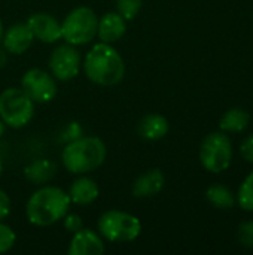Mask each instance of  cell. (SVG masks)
<instances>
[{"label": "cell", "instance_id": "obj_1", "mask_svg": "<svg viewBox=\"0 0 253 255\" xmlns=\"http://www.w3.org/2000/svg\"><path fill=\"white\" fill-rule=\"evenodd\" d=\"M70 197L54 185L37 188L25 205L27 220L37 227H48L63 220L70 209Z\"/></svg>", "mask_w": 253, "mask_h": 255}, {"label": "cell", "instance_id": "obj_2", "mask_svg": "<svg viewBox=\"0 0 253 255\" xmlns=\"http://www.w3.org/2000/svg\"><path fill=\"white\" fill-rule=\"evenodd\" d=\"M84 72L91 82L101 87H112L122 81L125 64L121 54L110 43L98 42L85 55Z\"/></svg>", "mask_w": 253, "mask_h": 255}, {"label": "cell", "instance_id": "obj_3", "mask_svg": "<svg viewBox=\"0 0 253 255\" xmlns=\"http://www.w3.org/2000/svg\"><path fill=\"white\" fill-rule=\"evenodd\" d=\"M106 154V145L100 137L79 136L64 146L61 161L67 172L73 175H85L98 169L104 163Z\"/></svg>", "mask_w": 253, "mask_h": 255}, {"label": "cell", "instance_id": "obj_4", "mask_svg": "<svg viewBox=\"0 0 253 255\" xmlns=\"http://www.w3.org/2000/svg\"><path fill=\"white\" fill-rule=\"evenodd\" d=\"M97 230L100 236L106 241L122 244L131 242L139 238L142 232V223L133 214L112 209L100 215L97 221Z\"/></svg>", "mask_w": 253, "mask_h": 255}, {"label": "cell", "instance_id": "obj_5", "mask_svg": "<svg viewBox=\"0 0 253 255\" xmlns=\"http://www.w3.org/2000/svg\"><path fill=\"white\" fill-rule=\"evenodd\" d=\"M98 18L88 6H79L70 10L61 22V37L75 46L86 45L97 36Z\"/></svg>", "mask_w": 253, "mask_h": 255}, {"label": "cell", "instance_id": "obj_6", "mask_svg": "<svg viewBox=\"0 0 253 255\" xmlns=\"http://www.w3.org/2000/svg\"><path fill=\"white\" fill-rule=\"evenodd\" d=\"M34 115V102L22 88H6L0 94V118L12 128L25 127Z\"/></svg>", "mask_w": 253, "mask_h": 255}, {"label": "cell", "instance_id": "obj_7", "mask_svg": "<svg viewBox=\"0 0 253 255\" xmlns=\"http://www.w3.org/2000/svg\"><path fill=\"white\" fill-rule=\"evenodd\" d=\"M233 160V143L224 131H215L204 137L200 148V161L212 173L224 172Z\"/></svg>", "mask_w": 253, "mask_h": 255}, {"label": "cell", "instance_id": "obj_8", "mask_svg": "<svg viewBox=\"0 0 253 255\" xmlns=\"http://www.w3.org/2000/svg\"><path fill=\"white\" fill-rule=\"evenodd\" d=\"M48 66H49L51 75L55 79L61 82L70 81L79 75V70L82 66L81 54L75 45H70L66 42L64 45H58L52 51Z\"/></svg>", "mask_w": 253, "mask_h": 255}, {"label": "cell", "instance_id": "obj_9", "mask_svg": "<svg viewBox=\"0 0 253 255\" xmlns=\"http://www.w3.org/2000/svg\"><path fill=\"white\" fill-rule=\"evenodd\" d=\"M21 88L34 103H49L57 96V81L51 72L30 69L21 78Z\"/></svg>", "mask_w": 253, "mask_h": 255}, {"label": "cell", "instance_id": "obj_10", "mask_svg": "<svg viewBox=\"0 0 253 255\" xmlns=\"http://www.w3.org/2000/svg\"><path fill=\"white\" fill-rule=\"evenodd\" d=\"M27 24L34 39L43 43H55L61 39V22L49 13H33L27 19Z\"/></svg>", "mask_w": 253, "mask_h": 255}, {"label": "cell", "instance_id": "obj_11", "mask_svg": "<svg viewBox=\"0 0 253 255\" xmlns=\"http://www.w3.org/2000/svg\"><path fill=\"white\" fill-rule=\"evenodd\" d=\"M34 36L27 22H16L10 25L6 31H3L1 43L6 52L21 55L24 54L33 43Z\"/></svg>", "mask_w": 253, "mask_h": 255}, {"label": "cell", "instance_id": "obj_12", "mask_svg": "<svg viewBox=\"0 0 253 255\" xmlns=\"http://www.w3.org/2000/svg\"><path fill=\"white\" fill-rule=\"evenodd\" d=\"M104 242L98 233L91 229H81L73 233L69 244V255H101L104 253Z\"/></svg>", "mask_w": 253, "mask_h": 255}, {"label": "cell", "instance_id": "obj_13", "mask_svg": "<svg viewBox=\"0 0 253 255\" xmlns=\"http://www.w3.org/2000/svg\"><path fill=\"white\" fill-rule=\"evenodd\" d=\"M127 31V19H124L118 12H107L98 18L97 37L104 43H115Z\"/></svg>", "mask_w": 253, "mask_h": 255}, {"label": "cell", "instance_id": "obj_14", "mask_svg": "<svg viewBox=\"0 0 253 255\" xmlns=\"http://www.w3.org/2000/svg\"><path fill=\"white\" fill-rule=\"evenodd\" d=\"M166 178L160 169H151L142 173L133 184V196L137 199H148L157 196L164 187Z\"/></svg>", "mask_w": 253, "mask_h": 255}, {"label": "cell", "instance_id": "obj_15", "mask_svg": "<svg viewBox=\"0 0 253 255\" xmlns=\"http://www.w3.org/2000/svg\"><path fill=\"white\" fill-rule=\"evenodd\" d=\"M169 121L164 115L148 114L139 123V134L145 140H160L169 133Z\"/></svg>", "mask_w": 253, "mask_h": 255}, {"label": "cell", "instance_id": "obj_16", "mask_svg": "<svg viewBox=\"0 0 253 255\" xmlns=\"http://www.w3.org/2000/svg\"><path fill=\"white\" fill-rule=\"evenodd\" d=\"M67 194H69L72 203L84 206V205H89L94 200H97L100 190H98V185L94 179L82 176V178H78L72 184Z\"/></svg>", "mask_w": 253, "mask_h": 255}, {"label": "cell", "instance_id": "obj_17", "mask_svg": "<svg viewBox=\"0 0 253 255\" xmlns=\"http://www.w3.org/2000/svg\"><path fill=\"white\" fill-rule=\"evenodd\" d=\"M249 121H251V115L245 109L233 108L222 115L219 121V127L224 133H240L248 128Z\"/></svg>", "mask_w": 253, "mask_h": 255}, {"label": "cell", "instance_id": "obj_18", "mask_svg": "<svg viewBox=\"0 0 253 255\" xmlns=\"http://www.w3.org/2000/svg\"><path fill=\"white\" fill-rule=\"evenodd\" d=\"M57 172V166L49 161V160H36L31 164H28L24 169V175L25 178L33 182V184H45L48 182Z\"/></svg>", "mask_w": 253, "mask_h": 255}, {"label": "cell", "instance_id": "obj_19", "mask_svg": "<svg viewBox=\"0 0 253 255\" xmlns=\"http://www.w3.org/2000/svg\"><path fill=\"white\" fill-rule=\"evenodd\" d=\"M206 197L218 209H230L236 203V199H234V194L231 193V190L222 184L210 185L206 191Z\"/></svg>", "mask_w": 253, "mask_h": 255}, {"label": "cell", "instance_id": "obj_20", "mask_svg": "<svg viewBox=\"0 0 253 255\" xmlns=\"http://www.w3.org/2000/svg\"><path fill=\"white\" fill-rule=\"evenodd\" d=\"M237 203L243 211L253 212V172L246 176L243 184L239 188Z\"/></svg>", "mask_w": 253, "mask_h": 255}, {"label": "cell", "instance_id": "obj_21", "mask_svg": "<svg viewBox=\"0 0 253 255\" xmlns=\"http://www.w3.org/2000/svg\"><path fill=\"white\" fill-rule=\"evenodd\" d=\"M116 12L127 21L134 19L142 9L143 0H115Z\"/></svg>", "mask_w": 253, "mask_h": 255}, {"label": "cell", "instance_id": "obj_22", "mask_svg": "<svg viewBox=\"0 0 253 255\" xmlns=\"http://www.w3.org/2000/svg\"><path fill=\"white\" fill-rule=\"evenodd\" d=\"M15 241H16L15 232L9 226L0 221V254L10 251L15 245Z\"/></svg>", "mask_w": 253, "mask_h": 255}, {"label": "cell", "instance_id": "obj_23", "mask_svg": "<svg viewBox=\"0 0 253 255\" xmlns=\"http://www.w3.org/2000/svg\"><path fill=\"white\" fill-rule=\"evenodd\" d=\"M237 239L245 248H253V221H245L239 226Z\"/></svg>", "mask_w": 253, "mask_h": 255}, {"label": "cell", "instance_id": "obj_24", "mask_svg": "<svg viewBox=\"0 0 253 255\" xmlns=\"http://www.w3.org/2000/svg\"><path fill=\"white\" fill-rule=\"evenodd\" d=\"M64 227L67 232H70L72 235L79 232L81 229H84V223H82V218L78 215V214H70V215H66L64 217Z\"/></svg>", "mask_w": 253, "mask_h": 255}, {"label": "cell", "instance_id": "obj_25", "mask_svg": "<svg viewBox=\"0 0 253 255\" xmlns=\"http://www.w3.org/2000/svg\"><path fill=\"white\" fill-rule=\"evenodd\" d=\"M240 154L246 161L253 163V134L243 140V143L240 145Z\"/></svg>", "mask_w": 253, "mask_h": 255}, {"label": "cell", "instance_id": "obj_26", "mask_svg": "<svg viewBox=\"0 0 253 255\" xmlns=\"http://www.w3.org/2000/svg\"><path fill=\"white\" fill-rule=\"evenodd\" d=\"M9 212H10V199L3 190H0V221H3L9 215Z\"/></svg>", "mask_w": 253, "mask_h": 255}, {"label": "cell", "instance_id": "obj_27", "mask_svg": "<svg viewBox=\"0 0 253 255\" xmlns=\"http://www.w3.org/2000/svg\"><path fill=\"white\" fill-rule=\"evenodd\" d=\"M4 127H6V124L1 121V118H0V137L3 136V133H4Z\"/></svg>", "mask_w": 253, "mask_h": 255}, {"label": "cell", "instance_id": "obj_28", "mask_svg": "<svg viewBox=\"0 0 253 255\" xmlns=\"http://www.w3.org/2000/svg\"><path fill=\"white\" fill-rule=\"evenodd\" d=\"M3 31H4V28H3V22L0 19V42H1V37H3Z\"/></svg>", "mask_w": 253, "mask_h": 255}, {"label": "cell", "instance_id": "obj_29", "mask_svg": "<svg viewBox=\"0 0 253 255\" xmlns=\"http://www.w3.org/2000/svg\"><path fill=\"white\" fill-rule=\"evenodd\" d=\"M1 172H3V163H1V158H0V176H1Z\"/></svg>", "mask_w": 253, "mask_h": 255}]
</instances>
